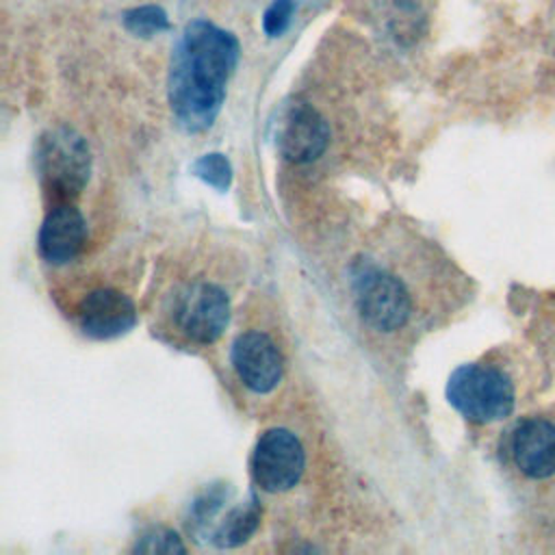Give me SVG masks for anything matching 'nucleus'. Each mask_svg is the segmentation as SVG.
I'll use <instances>...</instances> for the list:
<instances>
[{
  "mask_svg": "<svg viewBox=\"0 0 555 555\" xmlns=\"http://www.w3.org/2000/svg\"><path fill=\"white\" fill-rule=\"evenodd\" d=\"M78 327L98 340L117 338L137 323V308L128 295L117 288H95L76 306Z\"/></svg>",
  "mask_w": 555,
  "mask_h": 555,
  "instance_id": "8",
  "label": "nucleus"
},
{
  "mask_svg": "<svg viewBox=\"0 0 555 555\" xmlns=\"http://www.w3.org/2000/svg\"><path fill=\"white\" fill-rule=\"evenodd\" d=\"M258 522H260V505H258V499L251 494L247 503L232 507L223 516V520H219V525L210 533V540L217 546H238L258 529Z\"/></svg>",
  "mask_w": 555,
  "mask_h": 555,
  "instance_id": "12",
  "label": "nucleus"
},
{
  "mask_svg": "<svg viewBox=\"0 0 555 555\" xmlns=\"http://www.w3.org/2000/svg\"><path fill=\"white\" fill-rule=\"evenodd\" d=\"M134 551H139V553H184V544L171 529L156 527L141 535V540L134 544Z\"/></svg>",
  "mask_w": 555,
  "mask_h": 555,
  "instance_id": "15",
  "label": "nucleus"
},
{
  "mask_svg": "<svg viewBox=\"0 0 555 555\" xmlns=\"http://www.w3.org/2000/svg\"><path fill=\"white\" fill-rule=\"evenodd\" d=\"M238 41L208 20L184 26L171 54L169 104L186 132L212 126L225 100V85L238 63Z\"/></svg>",
  "mask_w": 555,
  "mask_h": 555,
  "instance_id": "1",
  "label": "nucleus"
},
{
  "mask_svg": "<svg viewBox=\"0 0 555 555\" xmlns=\"http://www.w3.org/2000/svg\"><path fill=\"white\" fill-rule=\"evenodd\" d=\"M306 453L299 438L284 429H267L254 449L251 455V475L256 486L267 492L291 490L304 473Z\"/></svg>",
  "mask_w": 555,
  "mask_h": 555,
  "instance_id": "6",
  "label": "nucleus"
},
{
  "mask_svg": "<svg viewBox=\"0 0 555 555\" xmlns=\"http://www.w3.org/2000/svg\"><path fill=\"white\" fill-rule=\"evenodd\" d=\"M273 128L280 154L297 165L317 160L330 141V126L325 117L301 98L284 102Z\"/></svg>",
  "mask_w": 555,
  "mask_h": 555,
  "instance_id": "5",
  "label": "nucleus"
},
{
  "mask_svg": "<svg viewBox=\"0 0 555 555\" xmlns=\"http://www.w3.org/2000/svg\"><path fill=\"white\" fill-rule=\"evenodd\" d=\"M509 451L522 475L551 477L555 473V425L546 418L520 421L512 431Z\"/></svg>",
  "mask_w": 555,
  "mask_h": 555,
  "instance_id": "11",
  "label": "nucleus"
},
{
  "mask_svg": "<svg viewBox=\"0 0 555 555\" xmlns=\"http://www.w3.org/2000/svg\"><path fill=\"white\" fill-rule=\"evenodd\" d=\"M232 366L254 392H271L282 379V353L264 332H245L232 345Z\"/></svg>",
  "mask_w": 555,
  "mask_h": 555,
  "instance_id": "9",
  "label": "nucleus"
},
{
  "mask_svg": "<svg viewBox=\"0 0 555 555\" xmlns=\"http://www.w3.org/2000/svg\"><path fill=\"white\" fill-rule=\"evenodd\" d=\"M35 169L43 193L52 204L72 202L89 180V145L67 126L52 128L43 132L37 143Z\"/></svg>",
  "mask_w": 555,
  "mask_h": 555,
  "instance_id": "3",
  "label": "nucleus"
},
{
  "mask_svg": "<svg viewBox=\"0 0 555 555\" xmlns=\"http://www.w3.org/2000/svg\"><path fill=\"white\" fill-rule=\"evenodd\" d=\"M295 7H297V0H273L262 15V30L269 37H280L288 28Z\"/></svg>",
  "mask_w": 555,
  "mask_h": 555,
  "instance_id": "16",
  "label": "nucleus"
},
{
  "mask_svg": "<svg viewBox=\"0 0 555 555\" xmlns=\"http://www.w3.org/2000/svg\"><path fill=\"white\" fill-rule=\"evenodd\" d=\"M121 22H124V28L134 37H152L169 28L167 11L158 4H143V7L128 9L121 15Z\"/></svg>",
  "mask_w": 555,
  "mask_h": 555,
  "instance_id": "13",
  "label": "nucleus"
},
{
  "mask_svg": "<svg viewBox=\"0 0 555 555\" xmlns=\"http://www.w3.org/2000/svg\"><path fill=\"white\" fill-rule=\"evenodd\" d=\"M449 403L473 423L503 421L514 410V386L494 366L462 364L447 382Z\"/></svg>",
  "mask_w": 555,
  "mask_h": 555,
  "instance_id": "4",
  "label": "nucleus"
},
{
  "mask_svg": "<svg viewBox=\"0 0 555 555\" xmlns=\"http://www.w3.org/2000/svg\"><path fill=\"white\" fill-rule=\"evenodd\" d=\"M351 293L362 321L377 332L403 330L414 312L405 282L371 260H356L349 271Z\"/></svg>",
  "mask_w": 555,
  "mask_h": 555,
  "instance_id": "2",
  "label": "nucleus"
},
{
  "mask_svg": "<svg viewBox=\"0 0 555 555\" xmlns=\"http://www.w3.org/2000/svg\"><path fill=\"white\" fill-rule=\"evenodd\" d=\"M173 319L189 340L215 343L230 321V299L217 284L195 282L178 295Z\"/></svg>",
  "mask_w": 555,
  "mask_h": 555,
  "instance_id": "7",
  "label": "nucleus"
},
{
  "mask_svg": "<svg viewBox=\"0 0 555 555\" xmlns=\"http://www.w3.org/2000/svg\"><path fill=\"white\" fill-rule=\"evenodd\" d=\"M87 241V223L72 202L52 204L39 228L37 247L43 260L65 264L74 260Z\"/></svg>",
  "mask_w": 555,
  "mask_h": 555,
  "instance_id": "10",
  "label": "nucleus"
},
{
  "mask_svg": "<svg viewBox=\"0 0 555 555\" xmlns=\"http://www.w3.org/2000/svg\"><path fill=\"white\" fill-rule=\"evenodd\" d=\"M193 173L204 180L206 184L215 186L217 191H225L232 182V165L230 160L219 154V152H210V154H204L199 156L195 163H193Z\"/></svg>",
  "mask_w": 555,
  "mask_h": 555,
  "instance_id": "14",
  "label": "nucleus"
}]
</instances>
